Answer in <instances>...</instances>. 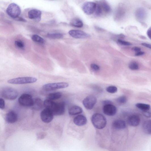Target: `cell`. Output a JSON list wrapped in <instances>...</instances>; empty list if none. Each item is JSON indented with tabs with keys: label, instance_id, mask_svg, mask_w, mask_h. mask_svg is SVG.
Wrapping results in <instances>:
<instances>
[{
	"label": "cell",
	"instance_id": "9",
	"mask_svg": "<svg viewBox=\"0 0 151 151\" xmlns=\"http://www.w3.org/2000/svg\"><path fill=\"white\" fill-rule=\"evenodd\" d=\"M54 116L52 112L47 109L42 110L40 114L41 118L42 121L46 123L51 122L53 119Z\"/></svg>",
	"mask_w": 151,
	"mask_h": 151
},
{
	"label": "cell",
	"instance_id": "33",
	"mask_svg": "<svg viewBox=\"0 0 151 151\" xmlns=\"http://www.w3.org/2000/svg\"><path fill=\"white\" fill-rule=\"evenodd\" d=\"M118 43L119 44L123 46H129L131 45V43L130 42L123 41L119 39L118 40Z\"/></svg>",
	"mask_w": 151,
	"mask_h": 151
},
{
	"label": "cell",
	"instance_id": "27",
	"mask_svg": "<svg viewBox=\"0 0 151 151\" xmlns=\"http://www.w3.org/2000/svg\"><path fill=\"white\" fill-rule=\"evenodd\" d=\"M102 10H103L105 12L109 13L111 10V7L110 5L106 2L102 3L100 5Z\"/></svg>",
	"mask_w": 151,
	"mask_h": 151
},
{
	"label": "cell",
	"instance_id": "22",
	"mask_svg": "<svg viewBox=\"0 0 151 151\" xmlns=\"http://www.w3.org/2000/svg\"><path fill=\"white\" fill-rule=\"evenodd\" d=\"M62 96L61 92H56L49 94L48 96V99L53 101L59 99Z\"/></svg>",
	"mask_w": 151,
	"mask_h": 151
},
{
	"label": "cell",
	"instance_id": "35",
	"mask_svg": "<svg viewBox=\"0 0 151 151\" xmlns=\"http://www.w3.org/2000/svg\"><path fill=\"white\" fill-rule=\"evenodd\" d=\"M5 108V102L4 100L2 98H0V108L4 110Z\"/></svg>",
	"mask_w": 151,
	"mask_h": 151
},
{
	"label": "cell",
	"instance_id": "12",
	"mask_svg": "<svg viewBox=\"0 0 151 151\" xmlns=\"http://www.w3.org/2000/svg\"><path fill=\"white\" fill-rule=\"evenodd\" d=\"M69 33L70 36L76 39H85L90 37L89 34L78 30H71Z\"/></svg>",
	"mask_w": 151,
	"mask_h": 151
},
{
	"label": "cell",
	"instance_id": "24",
	"mask_svg": "<svg viewBox=\"0 0 151 151\" xmlns=\"http://www.w3.org/2000/svg\"><path fill=\"white\" fill-rule=\"evenodd\" d=\"M72 26L77 28H82L83 26L82 22L79 19L75 18L73 19L71 22Z\"/></svg>",
	"mask_w": 151,
	"mask_h": 151
},
{
	"label": "cell",
	"instance_id": "23",
	"mask_svg": "<svg viewBox=\"0 0 151 151\" xmlns=\"http://www.w3.org/2000/svg\"><path fill=\"white\" fill-rule=\"evenodd\" d=\"M136 107L143 112L148 111L150 108V105L148 104L138 103L135 105Z\"/></svg>",
	"mask_w": 151,
	"mask_h": 151
},
{
	"label": "cell",
	"instance_id": "18",
	"mask_svg": "<svg viewBox=\"0 0 151 151\" xmlns=\"http://www.w3.org/2000/svg\"><path fill=\"white\" fill-rule=\"evenodd\" d=\"M44 106V102L40 98H36L34 100L33 104L32 106L33 109L35 110H39L42 109Z\"/></svg>",
	"mask_w": 151,
	"mask_h": 151
},
{
	"label": "cell",
	"instance_id": "26",
	"mask_svg": "<svg viewBox=\"0 0 151 151\" xmlns=\"http://www.w3.org/2000/svg\"><path fill=\"white\" fill-rule=\"evenodd\" d=\"M32 39L33 41L39 43L43 44L45 43V41L43 38L37 35H33Z\"/></svg>",
	"mask_w": 151,
	"mask_h": 151
},
{
	"label": "cell",
	"instance_id": "4",
	"mask_svg": "<svg viewBox=\"0 0 151 151\" xmlns=\"http://www.w3.org/2000/svg\"><path fill=\"white\" fill-rule=\"evenodd\" d=\"M21 12L20 7L16 4H10L6 10L7 14L11 18L15 19L19 17Z\"/></svg>",
	"mask_w": 151,
	"mask_h": 151
},
{
	"label": "cell",
	"instance_id": "29",
	"mask_svg": "<svg viewBox=\"0 0 151 151\" xmlns=\"http://www.w3.org/2000/svg\"><path fill=\"white\" fill-rule=\"evenodd\" d=\"M14 45L16 47L19 49H24L25 48V45L24 43L20 40L15 41Z\"/></svg>",
	"mask_w": 151,
	"mask_h": 151
},
{
	"label": "cell",
	"instance_id": "6",
	"mask_svg": "<svg viewBox=\"0 0 151 151\" xmlns=\"http://www.w3.org/2000/svg\"><path fill=\"white\" fill-rule=\"evenodd\" d=\"M69 86V84L66 82L51 83L44 85L42 87V89L46 91H50L58 89L66 88Z\"/></svg>",
	"mask_w": 151,
	"mask_h": 151
},
{
	"label": "cell",
	"instance_id": "42",
	"mask_svg": "<svg viewBox=\"0 0 151 151\" xmlns=\"http://www.w3.org/2000/svg\"><path fill=\"white\" fill-rule=\"evenodd\" d=\"M104 105L109 104H112V102L110 101L109 100H104L102 102Z\"/></svg>",
	"mask_w": 151,
	"mask_h": 151
},
{
	"label": "cell",
	"instance_id": "30",
	"mask_svg": "<svg viewBox=\"0 0 151 151\" xmlns=\"http://www.w3.org/2000/svg\"><path fill=\"white\" fill-rule=\"evenodd\" d=\"M106 91L110 93H115L117 92L118 91L117 88L114 86H110L106 88Z\"/></svg>",
	"mask_w": 151,
	"mask_h": 151
},
{
	"label": "cell",
	"instance_id": "7",
	"mask_svg": "<svg viewBox=\"0 0 151 151\" xmlns=\"http://www.w3.org/2000/svg\"><path fill=\"white\" fill-rule=\"evenodd\" d=\"M18 102L22 106L26 107H32L34 100L31 95L27 94L22 95L19 98Z\"/></svg>",
	"mask_w": 151,
	"mask_h": 151
},
{
	"label": "cell",
	"instance_id": "43",
	"mask_svg": "<svg viewBox=\"0 0 151 151\" xmlns=\"http://www.w3.org/2000/svg\"><path fill=\"white\" fill-rule=\"evenodd\" d=\"M18 21H20L22 22H26V20H25L24 19L22 18L19 17L16 18V19H14Z\"/></svg>",
	"mask_w": 151,
	"mask_h": 151
},
{
	"label": "cell",
	"instance_id": "25",
	"mask_svg": "<svg viewBox=\"0 0 151 151\" xmlns=\"http://www.w3.org/2000/svg\"><path fill=\"white\" fill-rule=\"evenodd\" d=\"M49 38L53 39H59L62 38L63 35L60 33H49L47 35Z\"/></svg>",
	"mask_w": 151,
	"mask_h": 151
},
{
	"label": "cell",
	"instance_id": "21",
	"mask_svg": "<svg viewBox=\"0 0 151 151\" xmlns=\"http://www.w3.org/2000/svg\"><path fill=\"white\" fill-rule=\"evenodd\" d=\"M142 128L146 133L151 135V120H148L145 121L143 124Z\"/></svg>",
	"mask_w": 151,
	"mask_h": 151
},
{
	"label": "cell",
	"instance_id": "17",
	"mask_svg": "<svg viewBox=\"0 0 151 151\" xmlns=\"http://www.w3.org/2000/svg\"><path fill=\"white\" fill-rule=\"evenodd\" d=\"M112 126L116 129L121 130L126 127V124L123 120L118 119L115 120L113 122Z\"/></svg>",
	"mask_w": 151,
	"mask_h": 151
},
{
	"label": "cell",
	"instance_id": "5",
	"mask_svg": "<svg viewBox=\"0 0 151 151\" xmlns=\"http://www.w3.org/2000/svg\"><path fill=\"white\" fill-rule=\"evenodd\" d=\"M54 115L61 116L64 114L65 104L64 102L58 103L54 102L50 110Z\"/></svg>",
	"mask_w": 151,
	"mask_h": 151
},
{
	"label": "cell",
	"instance_id": "1",
	"mask_svg": "<svg viewBox=\"0 0 151 151\" xmlns=\"http://www.w3.org/2000/svg\"><path fill=\"white\" fill-rule=\"evenodd\" d=\"M91 121L93 125L97 129H103L107 124L106 118L103 115L99 113L94 114L92 117Z\"/></svg>",
	"mask_w": 151,
	"mask_h": 151
},
{
	"label": "cell",
	"instance_id": "38",
	"mask_svg": "<svg viewBox=\"0 0 151 151\" xmlns=\"http://www.w3.org/2000/svg\"><path fill=\"white\" fill-rule=\"evenodd\" d=\"M141 44L143 46L151 49V44L146 43H143Z\"/></svg>",
	"mask_w": 151,
	"mask_h": 151
},
{
	"label": "cell",
	"instance_id": "40",
	"mask_svg": "<svg viewBox=\"0 0 151 151\" xmlns=\"http://www.w3.org/2000/svg\"><path fill=\"white\" fill-rule=\"evenodd\" d=\"M132 50L137 53L140 51L141 49L139 47H134L132 49Z\"/></svg>",
	"mask_w": 151,
	"mask_h": 151
},
{
	"label": "cell",
	"instance_id": "20",
	"mask_svg": "<svg viewBox=\"0 0 151 151\" xmlns=\"http://www.w3.org/2000/svg\"><path fill=\"white\" fill-rule=\"evenodd\" d=\"M146 12L143 9L139 8L135 12V16L137 19L140 20H144L146 17Z\"/></svg>",
	"mask_w": 151,
	"mask_h": 151
},
{
	"label": "cell",
	"instance_id": "34",
	"mask_svg": "<svg viewBox=\"0 0 151 151\" xmlns=\"http://www.w3.org/2000/svg\"><path fill=\"white\" fill-rule=\"evenodd\" d=\"M91 69L95 71H99L100 69V67L99 65L95 64H92L91 65Z\"/></svg>",
	"mask_w": 151,
	"mask_h": 151
},
{
	"label": "cell",
	"instance_id": "3",
	"mask_svg": "<svg viewBox=\"0 0 151 151\" xmlns=\"http://www.w3.org/2000/svg\"><path fill=\"white\" fill-rule=\"evenodd\" d=\"M37 81V79L31 77H21L9 79L7 82L9 84L14 85H22L33 83Z\"/></svg>",
	"mask_w": 151,
	"mask_h": 151
},
{
	"label": "cell",
	"instance_id": "39",
	"mask_svg": "<svg viewBox=\"0 0 151 151\" xmlns=\"http://www.w3.org/2000/svg\"><path fill=\"white\" fill-rule=\"evenodd\" d=\"M147 34L148 37L151 40V27L148 30Z\"/></svg>",
	"mask_w": 151,
	"mask_h": 151
},
{
	"label": "cell",
	"instance_id": "14",
	"mask_svg": "<svg viewBox=\"0 0 151 151\" xmlns=\"http://www.w3.org/2000/svg\"><path fill=\"white\" fill-rule=\"evenodd\" d=\"M140 119L139 117L137 115H133L130 116L127 119V122L130 125L137 127L140 124Z\"/></svg>",
	"mask_w": 151,
	"mask_h": 151
},
{
	"label": "cell",
	"instance_id": "2",
	"mask_svg": "<svg viewBox=\"0 0 151 151\" xmlns=\"http://www.w3.org/2000/svg\"><path fill=\"white\" fill-rule=\"evenodd\" d=\"M1 95L5 99L12 100L16 98L18 95V93L16 89L7 87L2 89Z\"/></svg>",
	"mask_w": 151,
	"mask_h": 151
},
{
	"label": "cell",
	"instance_id": "19",
	"mask_svg": "<svg viewBox=\"0 0 151 151\" xmlns=\"http://www.w3.org/2000/svg\"><path fill=\"white\" fill-rule=\"evenodd\" d=\"M82 111V109L80 107L78 106L74 105L70 108L69 113L70 115L74 116L81 114Z\"/></svg>",
	"mask_w": 151,
	"mask_h": 151
},
{
	"label": "cell",
	"instance_id": "8",
	"mask_svg": "<svg viewBox=\"0 0 151 151\" xmlns=\"http://www.w3.org/2000/svg\"><path fill=\"white\" fill-rule=\"evenodd\" d=\"M97 102V98L95 96L89 95L86 97L83 100V103L86 109L91 110L94 108Z\"/></svg>",
	"mask_w": 151,
	"mask_h": 151
},
{
	"label": "cell",
	"instance_id": "15",
	"mask_svg": "<svg viewBox=\"0 0 151 151\" xmlns=\"http://www.w3.org/2000/svg\"><path fill=\"white\" fill-rule=\"evenodd\" d=\"M18 117L17 113L13 111H10L6 115L5 119L7 122L14 123L17 121Z\"/></svg>",
	"mask_w": 151,
	"mask_h": 151
},
{
	"label": "cell",
	"instance_id": "41",
	"mask_svg": "<svg viewBox=\"0 0 151 151\" xmlns=\"http://www.w3.org/2000/svg\"><path fill=\"white\" fill-rule=\"evenodd\" d=\"M144 54L145 53L144 52L140 51L137 53L135 54V56H141L144 55Z\"/></svg>",
	"mask_w": 151,
	"mask_h": 151
},
{
	"label": "cell",
	"instance_id": "16",
	"mask_svg": "<svg viewBox=\"0 0 151 151\" xmlns=\"http://www.w3.org/2000/svg\"><path fill=\"white\" fill-rule=\"evenodd\" d=\"M73 121L76 125L78 126H82L87 123V120L84 116L79 115L75 117L74 118Z\"/></svg>",
	"mask_w": 151,
	"mask_h": 151
},
{
	"label": "cell",
	"instance_id": "10",
	"mask_svg": "<svg viewBox=\"0 0 151 151\" xmlns=\"http://www.w3.org/2000/svg\"><path fill=\"white\" fill-rule=\"evenodd\" d=\"M97 4L93 2H87L83 5L82 9L84 12L86 14L91 15L95 12Z\"/></svg>",
	"mask_w": 151,
	"mask_h": 151
},
{
	"label": "cell",
	"instance_id": "31",
	"mask_svg": "<svg viewBox=\"0 0 151 151\" xmlns=\"http://www.w3.org/2000/svg\"><path fill=\"white\" fill-rule=\"evenodd\" d=\"M117 101L120 104H124L127 102V98L125 96H122L118 98Z\"/></svg>",
	"mask_w": 151,
	"mask_h": 151
},
{
	"label": "cell",
	"instance_id": "32",
	"mask_svg": "<svg viewBox=\"0 0 151 151\" xmlns=\"http://www.w3.org/2000/svg\"><path fill=\"white\" fill-rule=\"evenodd\" d=\"M95 12L96 14L98 16L101 14L102 12V9L100 5L97 4Z\"/></svg>",
	"mask_w": 151,
	"mask_h": 151
},
{
	"label": "cell",
	"instance_id": "28",
	"mask_svg": "<svg viewBox=\"0 0 151 151\" xmlns=\"http://www.w3.org/2000/svg\"><path fill=\"white\" fill-rule=\"evenodd\" d=\"M129 68L131 70H137L139 69V66L137 62H132L129 64Z\"/></svg>",
	"mask_w": 151,
	"mask_h": 151
},
{
	"label": "cell",
	"instance_id": "36",
	"mask_svg": "<svg viewBox=\"0 0 151 151\" xmlns=\"http://www.w3.org/2000/svg\"><path fill=\"white\" fill-rule=\"evenodd\" d=\"M124 12L121 9H118V11L117 12L116 17L117 18H120L122 16V15L124 14Z\"/></svg>",
	"mask_w": 151,
	"mask_h": 151
},
{
	"label": "cell",
	"instance_id": "13",
	"mask_svg": "<svg viewBox=\"0 0 151 151\" xmlns=\"http://www.w3.org/2000/svg\"><path fill=\"white\" fill-rule=\"evenodd\" d=\"M41 12L36 9L30 10L28 13V17L30 19L37 22H39L41 20Z\"/></svg>",
	"mask_w": 151,
	"mask_h": 151
},
{
	"label": "cell",
	"instance_id": "11",
	"mask_svg": "<svg viewBox=\"0 0 151 151\" xmlns=\"http://www.w3.org/2000/svg\"><path fill=\"white\" fill-rule=\"evenodd\" d=\"M103 111L104 114L109 116H115L117 112V108L112 104H109L104 105Z\"/></svg>",
	"mask_w": 151,
	"mask_h": 151
},
{
	"label": "cell",
	"instance_id": "37",
	"mask_svg": "<svg viewBox=\"0 0 151 151\" xmlns=\"http://www.w3.org/2000/svg\"><path fill=\"white\" fill-rule=\"evenodd\" d=\"M143 115L147 118H150L151 117V113L148 111L143 112Z\"/></svg>",
	"mask_w": 151,
	"mask_h": 151
}]
</instances>
